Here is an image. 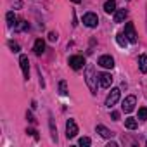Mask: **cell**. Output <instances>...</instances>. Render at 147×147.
I'll return each mask as SVG.
<instances>
[{"label": "cell", "instance_id": "13", "mask_svg": "<svg viewBox=\"0 0 147 147\" xmlns=\"http://www.w3.org/2000/svg\"><path fill=\"white\" fill-rule=\"evenodd\" d=\"M126 16H128V11H126V9L116 11V12H114V23H123V21L126 19Z\"/></svg>", "mask_w": 147, "mask_h": 147}, {"label": "cell", "instance_id": "24", "mask_svg": "<svg viewBox=\"0 0 147 147\" xmlns=\"http://www.w3.org/2000/svg\"><path fill=\"white\" fill-rule=\"evenodd\" d=\"M49 40H50V42H57V33H55V31H50V33H49Z\"/></svg>", "mask_w": 147, "mask_h": 147}, {"label": "cell", "instance_id": "17", "mask_svg": "<svg viewBox=\"0 0 147 147\" xmlns=\"http://www.w3.org/2000/svg\"><path fill=\"white\" fill-rule=\"evenodd\" d=\"M138 67L142 73H147V55H140L138 57Z\"/></svg>", "mask_w": 147, "mask_h": 147}, {"label": "cell", "instance_id": "16", "mask_svg": "<svg viewBox=\"0 0 147 147\" xmlns=\"http://www.w3.org/2000/svg\"><path fill=\"white\" fill-rule=\"evenodd\" d=\"M116 42H118L119 47H126L128 45V38L125 36V33H118L116 35Z\"/></svg>", "mask_w": 147, "mask_h": 147}, {"label": "cell", "instance_id": "1", "mask_svg": "<svg viewBox=\"0 0 147 147\" xmlns=\"http://www.w3.org/2000/svg\"><path fill=\"white\" fill-rule=\"evenodd\" d=\"M85 82H87L90 92L95 95V94H97V76H95L94 66H87V69H85Z\"/></svg>", "mask_w": 147, "mask_h": 147}, {"label": "cell", "instance_id": "4", "mask_svg": "<svg viewBox=\"0 0 147 147\" xmlns=\"http://www.w3.org/2000/svg\"><path fill=\"white\" fill-rule=\"evenodd\" d=\"M83 24L88 26V28H97V24H99V18H97V14H94V12H87V14L83 16Z\"/></svg>", "mask_w": 147, "mask_h": 147}, {"label": "cell", "instance_id": "11", "mask_svg": "<svg viewBox=\"0 0 147 147\" xmlns=\"http://www.w3.org/2000/svg\"><path fill=\"white\" fill-rule=\"evenodd\" d=\"M33 50H35L36 55H42V54L45 52V42H43L42 38H38V40L35 42V45H33Z\"/></svg>", "mask_w": 147, "mask_h": 147}, {"label": "cell", "instance_id": "20", "mask_svg": "<svg viewBox=\"0 0 147 147\" xmlns=\"http://www.w3.org/2000/svg\"><path fill=\"white\" fill-rule=\"evenodd\" d=\"M138 119L140 121H145L147 119V107H140L138 109Z\"/></svg>", "mask_w": 147, "mask_h": 147}, {"label": "cell", "instance_id": "18", "mask_svg": "<svg viewBox=\"0 0 147 147\" xmlns=\"http://www.w3.org/2000/svg\"><path fill=\"white\" fill-rule=\"evenodd\" d=\"M125 126H126L128 130H135V128H137V119H135V118H126V119H125Z\"/></svg>", "mask_w": 147, "mask_h": 147}, {"label": "cell", "instance_id": "21", "mask_svg": "<svg viewBox=\"0 0 147 147\" xmlns=\"http://www.w3.org/2000/svg\"><path fill=\"white\" fill-rule=\"evenodd\" d=\"M90 144H92V140H90L88 137H82V138H80V145H82V147H88Z\"/></svg>", "mask_w": 147, "mask_h": 147}, {"label": "cell", "instance_id": "12", "mask_svg": "<svg viewBox=\"0 0 147 147\" xmlns=\"http://www.w3.org/2000/svg\"><path fill=\"white\" fill-rule=\"evenodd\" d=\"M95 131H97V133H100V137H104V138H111V137L114 135L111 130H107V128H106V126H102V125H97V126H95Z\"/></svg>", "mask_w": 147, "mask_h": 147}, {"label": "cell", "instance_id": "2", "mask_svg": "<svg viewBox=\"0 0 147 147\" xmlns=\"http://www.w3.org/2000/svg\"><path fill=\"white\" fill-rule=\"evenodd\" d=\"M78 135V125L75 119H67L66 123V137L67 138H75Z\"/></svg>", "mask_w": 147, "mask_h": 147}, {"label": "cell", "instance_id": "10", "mask_svg": "<svg viewBox=\"0 0 147 147\" xmlns=\"http://www.w3.org/2000/svg\"><path fill=\"white\" fill-rule=\"evenodd\" d=\"M19 64H21V69H23L24 78L28 80L30 78V61H28V55H21L19 57Z\"/></svg>", "mask_w": 147, "mask_h": 147}, {"label": "cell", "instance_id": "28", "mask_svg": "<svg viewBox=\"0 0 147 147\" xmlns=\"http://www.w3.org/2000/svg\"><path fill=\"white\" fill-rule=\"evenodd\" d=\"M71 2H75V4H80V2H82V0H71Z\"/></svg>", "mask_w": 147, "mask_h": 147}, {"label": "cell", "instance_id": "14", "mask_svg": "<svg viewBox=\"0 0 147 147\" xmlns=\"http://www.w3.org/2000/svg\"><path fill=\"white\" fill-rule=\"evenodd\" d=\"M5 19H7L9 28H16V30H18V18H16V14H14V12H7Z\"/></svg>", "mask_w": 147, "mask_h": 147}, {"label": "cell", "instance_id": "3", "mask_svg": "<svg viewBox=\"0 0 147 147\" xmlns=\"http://www.w3.org/2000/svg\"><path fill=\"white\" fill-rule=\"evenodd\" d=\"M119 95H121V90H119V88H113V90L109 92V95L106 97V106H107V107H113V106L119 100Z\"/></svg>", "mask_w": 147, "mask_h": 147}, {"label": "cell", "instance_id": "6", "mask_svg": "<svg viewBox=\"0 0 147 147\" xmlns=\"http://www.w3.org/2000/svg\"><path fill=\"white\" fill-rule=\"evenodd\" d=\"M125 36H126L128 42H131V43L137 42V33H135L133 23H126V24H125Z\"/></svg>", "mask_w": 147, "mask_h": 147}, {"label": "cell", "instance_id": "15", "mask_svg": "<svg viewBox=\"0 0 147 147\" xmlns=\"http://www.w3.org/2000/svg\"><path fill=\"white\" fill-rule=\"evenodd\" d=\"M104 11H106L107 14H113V12H116V0H107V2H106V5H104Z\"/></svg>", "mask_w": 147, "mask_h": 147}, {"label": "cell", "instance_id": "27", "mask_svg": "<svg viewBox=\"0 0 147 147\" xmlns=\"http://www.w3.org/2000/svg\"><path fill=\"white\" fill-rule=\"evenodd\" d=\"M26 118H28V119H30L31 123H35V121H36V119L33 118V114H31V113H26Z\"/></svg>", "mask_w": 147, "mask_h": 147}, {"label": "cell", "instance_id": "7", "mask_svg": "<svg viewBox=\"0 0 147 147\" xmlns=\"http://www.w3.org/2000/svg\"><path fill=\"white\" fill-rule=\"evenodd\" d=\"M69 66H71L73 69H82V67L85 66L83 55H73V57H69Z\"/></svg>", "mask_w": 147, "mask_h": 147}, {"label": "cell", "instance_id": "9", "mask_svg": "<svg viewBox=\"0 0 147 147\" xmlns=\"http://www.w3.org/2000/svg\"><path fill=\"white\" fill-rule=\"evenodd\" d=\"M99 66H102L106 69H113L114 67V59L111 55H100L99 57Z\"/></svg>", "mask_w": 147, "mask_h": 147}, {"label": "cell", "instance_id": "5", "mask_svg": "<svg viewBox=\"0 0 147 147\" xmlns=\"http://www.w3.org/2000/svg\"><path fill=\"white\" fill-rule=\"evenodd\" d=\"M135 104H137L135 95H128V97L121 102V109H123L125 113H131V111L135 109Z\"/></svg>", "mask_w": 147, "mask_h": 147}, {"label": "cell", "instance_id": "22", "mask_svg": "<svg viewBox=\"0 0 147 147\" xmlns=\"http://www.w3.org/2000/svg\"><path fill=\"white\" fill-rule=\"evenodd\" d=\"M9 49L12 50V52H19V43H16V42H9Z\"/></svg>", "mask_w": 147, "mask_h": 147}, {"label": "cell", "instance_id": "25", "mask_svg": "<svg viewBox=\"0 0 147 147\" xmlns=\"http://www.w3.org/2000/svg\"><path fill=\"white\" fill-rule=\"evenodd\" d=\"M26 133H30L31 137H35V138L38 140V131H36V130H33V128H30V130H26Z\"/></svg>", "mask_w": 147, "mask_h": 147}, {"label": "cell", "instance_id": "26", "mask_svg": "<svg viewBox=\"0 0 147 147\" xmlns=\"http://www.w3.org/2000/svg\"><path fill=\"white\" fill-rule=\"evenodd\" d=\"M111 118H113L114 121H118V119H119V113H118V111H113V113H111Z\"/></svg>", "mask_w": 147, "mask_h": 147}, {"label": "cell", "instance_id": "19", "mask_svg": "<svg viewBox=\"0 0 147 147\" xmlns=\"http://www.w3.org/2000/svg\"><path fill=\"white\" fill-rule=\"evenodd\" d=\"M59 94H61V95H67V83H66L64 80L59 83Z\"/></svg>", "mask_w": 147, "mask_h": 147}, {"label": "cell", "instance_id": "8", "mask_svg": "<svg viewBox=\"0 0 147 147\" xmlns=\"http://www.w3.org/2000/svg\"><path fill=\"white\" fill-rule=\"evenodd\" d=\"M99 83H100V87L109 88V87H111V83H113V76H111V73H99Z\"/></svg>", "mask_w": 147, "mask_h": 147}, {"label": "cell", "instance_id": "23", "mask_svg": "<svg viewBox=\"0 0 147 147\" xmlns=\"http://www.w3.org/2000/svg\"><path fill=\"white\" fill-rule=\"evenodd\" d=\"M50 131H52V140L57 142V131H55V128H54V121H52V119H50Z\"/></svg>", "mask_w": 147, "mask_h": 147}]
</instances>
